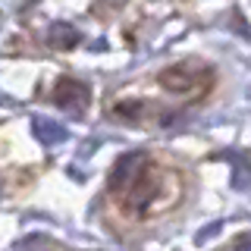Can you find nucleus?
I'll list each match as a JSON object with an SVG mask.
<instances>
[{
	"label": "nucleus",
	"mask_w": 251,
	"mask_h": 251,
	"mask_svg": "<svg viewBox=\"0 0 251 251\" xmlns=\"http://www.w3.org/2000/svg\"><path fill=\"white\" fill-rule=\"evenodd\" d=\"M185 176L176 163L151 151H135L116 160L107 179V214L120 226H148L179 207Z\"/></svg>",
	"instance_id": "f257e3e1"
}]
</instances>
